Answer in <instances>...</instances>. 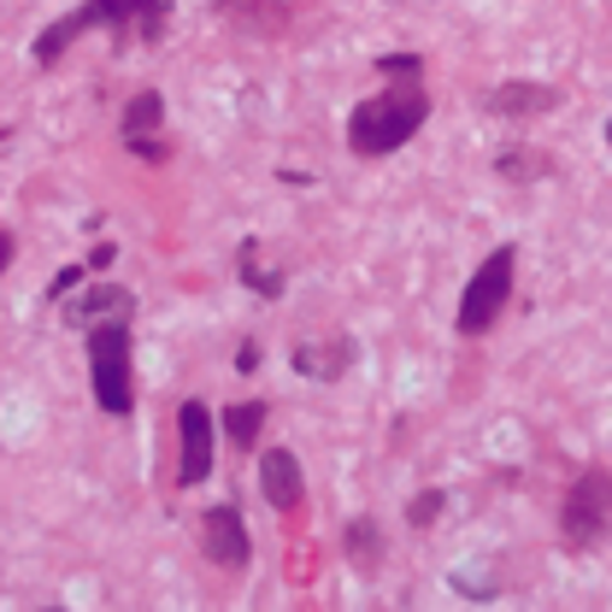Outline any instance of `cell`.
<instances>
[{"label":"cell","mask_w":612,"mask_h":612,"mask_svg":"<svg viewBox=\"0 0 612 612\" xmlns=\"http://www.w3.org/2000/svg\"><path fill=\"white\" fill-rule=\"evenodd\" d=\"M606 135H612V124H606Z\"/></svg>","instance_id":"obj_26"},{"label":"cell","mask_w":612,"mask_h":612,"mask_svg":"<svg viewBox=\"0 0 612 612\" xmlns=\"http://www.w3.org/2000/svg\"><path fill=\"white\" fill-rule=\"evenodd\" d=\"M95 24H107L112 36H118L124 24H135L130 0H83L77 12H65V19H54V24L42 30L36 47H30V59H36L42 72H47V65H59V59H65V47H72V42L83 36V30H95Z\"/></svg>","instance_id":"obj_5"},{"label":"cell","mask_w":612,"mask_h":612,"mask_svg":"<svg viewBox=\"0 0 612 612\" xmlns=\"http://www.w3.org/2000/svg\"><path fill=\"white\" fill-rule=\"evenodd\" d=\"M112 260H118V248H112V242H100V248L89 253V265H95V271H107Z\"/></svg>","instance_id":"obj_23"},{"label":"cell","mask_w":612,"mask_h":612,"mask_svg":"<svg viewBox=\"0 0 612 612\" xmlns=\"http://www.w3.org/2000/svg\"><path fill=\"white\" fill-rule=\"evenodd\" d=\"M513 260H518V248L501 242L478 271H471L466 295H459V336H483L501 318V306L513 300Z\"/></svg>","instance_id":"obj_4"},{"label":"cell","mask_w":612,"mask_h":612,"mask_svg":"<svg viewBox=\"0 0 612 612\" xmlns=\"http://www.w3.org/2000/svg\"><path fill=\"white\" fill-rule=\"evenodd\" d=\"M7 265H12V236L0 230V271H7Z\"/></svg>","instance_id":"obj_24"},{"label":"cell","mask_w":612,"mask_h":612,"mask_svg":"<svg viewBox=\"0 0 612 612\" xmlns=\"http://www.w3.org/2000/svg\"><path fill=\"white\" fill-rule=\"evenodd\" d=\"M160 124H165L160 89H135L130 107H124V135H147V130H160Z\"/></svg>","instance_id":"obj_13"},{"label":"cell","mask_w":612,"mask_h":612,"mask_svg":"<svg viewBox=\"0 0 612 612\" xmlns=\"http://www.w3.org/2000/svg\"><path fill=\"white\" fill-rule=\"evenodd\" d=\"M177 430H183L177 483L195 489V483L212 478V413H207V401H183V406H177Z\"/></svg>","instance_id":"obj_6"},{"label":"cell","mask_w":612,"mask_h":612,"mask_svg":"<svg viewBox=\"0 0 612 612\" xmlns=\"http://www.w3.org/2000/svg\"><path fill=\"white\" fill-rule=\"evenodd\" d=\"M124 147L135 153V160H147V165H165V153H172L165 142H153V135H124Z\"/></svg>","instance_id":"obj_20"},{"label":"cell","mask_w":612,"mask_h":612,"mask_svg":"<svg viewBox=\"0 0 612 612\" xmlns=\"http://www.w3.org/2000/svg\"><path fill=\"white\" fill-rule=\"evenodd\" d=\"M135 24H142V42H160L165 36V19H172V0H130Z\"/></svg>","instance_id":"obj_17"},{"label":"cell","mask_w":612,"mask_h":612,"mask_svg":"<svg viewBox=\"0 0 612 612\" xmlns=\"http://www.w3.org/2000/svg\"><path fill=\"white\" fill-rule=\"evenodd\" d=\"M342 542H348V559H353L360 571H371V566L383 559V536H378V524H371V518H353Z\"/></svg>","instance_id":"obj_15"},{"label":"cell","mask_w":612,"mask_h":612,"mask_svg":"<svg viewBox=\"0 0 612 612\" xmlns=\"http://www.w3.org/2000/svg\"><path fill=\"white\" fill-rule=\"evenodd\" d=\"M260 495L277 506V513H295V506H300L306 483H300V459L288 448H265L260 453Z\"/></svg>","instance_id":"obj_8"},{"label":"cell","mask_w":612,"mask_h":612,"mask_svg":"<svg viewBox=\"0 0 612 612\" xmlns=\"http://www.w3.org/2000/svg\"><path fill=\"white\" fill-rule=\"evenodd\" d=\"M441 506H448V495H441V489H418V501L406 506V524H413V531H430V524L441 518Z\"/></svg>","instance_id":"obj_18"},{"label":"cell","mask_w":612,"mask_h":612,"mask_svg":"<svg viewBox=\"0 0 612 612\" xmlns=\"http://www.w3.org/2000/svg\"><path fill=\"white\" fill-rule=\"evenodd\" d=\"M495 177L536 183V177H554V160H548V153H536V147H506L501 160H495Z\"/></svg>","instance_id":"obj_11"},{"label":"cell","mask_w":612,"mask_h":612,"mask_svg":"<svg viewBox=\"0 0 612 612\" xmlns=\"http://www.w3.org/2000/svg\"><path fill=\"white\" fill-rule=\"evenodd\" d=\"M236 371H260V342H242V348H236Z\"/></svg>","instance_id":"obj_22"},{"label":"cell","mask_w":612,"mask_h":612,"mask_svg":"<svg viewBox=\"0 0 612 612\" xmlns=\"http://www.w3.org/2000/svg\"><path fill=\"white\" fill-rule=\"evenodd\" d=\"M0 142H7V130H0Z\"/></svg>","instance_id":"obj_25"},{"label":"cell","mask_w":612,"mask_h":612,"mask_svg":"<svg viewBox=\"0 0 612 612\" xmlns=\"http://www.w3.org/2000/svg\"><path fill=\"white\" fill-rule=\"evenodd\" d=\"M348 360H353V342H325V348L300 342V348H295V371H300V378H325V383H336V378L348 371Z\"/></svg>","instance_id":"obj_10"},{"label":"cell","mask_w":612,"mask_h":612,"mask_svg":"<svg viewBox=\"0 0 612 612\" xmlns=\"http://www.w3.org/2000/svg\"><path fill=\"white\" fill-rule=\"evenodd\" d=\"M378 72H383L389 83H418V77H424V59H418V54H383Z\"/></svg>","instance_id":"obj_19"},{"label":"cell","mask_w":612,"mask_h":612,"mask_svg":"<svg viewBox=\"0 0 612 612\" xmlns=\"http://www.w3.org/2000/svg\"><path fill=\"white\" fill-rule=\"evenodd\" d=\"M424 118H430V95H424L418 83H389L383 95L353 107L348 147L360 153V160H383V153H395L401 142H413L424 130Z\"/></svg>","instance_id":"obj_1"},{"label":"cell","mask_w":612,"mask_h":612,"mask_svg":"<svg viewBox=\"0 0 612 612\" xmlns=\"http://www.w3.org/2000/svg\"><path fill=\"white\" fill-rule=\"evenodd\" d=\"M483 107L495 112V118H536V112H554L559 107V89H548V83H501Z\"/></svg>","instance_id":"obj_9"},{"label":"cell","mask_w":612,"mask_h":612,"mask_svg":"<svg viewBox=\"0 0 612 612\" xmlns=\"http://www.w3.org/2000/svg\"><path fill=\"white\" fill-rule=\"evenodd\" d=\"M200 536H207V559H212V566H225V571H242L248 566L253 542H248V524H242L236 506H212L207 524H200Z\"/></svg>","instance_id":"obj_7"},{"label":"cell","mask_w":612,"mask_h":612,"mask_svg":"<svg viewBox=\"0 0 612 612\" xmlns=\"http://www.w3.org/2000/svg\"><path fill=\"white\" fill-rule=\"evenodd\" d=\"M89 383H95V406L112 418H124L135 406L130 389V325L118 318H95L89 325Z\"/></svg>","instance_id":"obj_2"},{"label":"cell","mask_w":612,"mask_h":612,"mask_svg":"<svg viewBox=\"0 0 612 612\" xmlns=\"http://www.w3.org/2000/svg\"><path fill=\"white\" fill-rule=\"evenodd\" d=\"M130 288H89V295H83L72 313L83 318V325H95V318H118V313H130Z\"/></svg>","instance_id":"obj_14"},{"label":"cell","mask_w":612,"mask_h":612,"mask_svg":"<svg viewBox=\"0 0 612 612\" xmlns=\"http://www.w3.org/2000/svg\"><path fill=\"white\" fill-rule=\"evenodd\" d=\"M242 283L253 288V295H265V300H277V295H283V277L260 265V248H253V242H242Z\"/></svg>","instance_id":"obj_16"},{"label":"cell","mask_w":612,"mask_h":612,"mask_svg":"<svg viewBox=\"0 0 612 612\" xmlns=\"http://www.w3.org/2000/svg\"><path fill=\"white\" fill-rule=\"evenodd\" d=\"M559 536L566 548H601L612 536V471L606 466H589L583 478L566 489V506H559Z\"/></svg>","instance_id":"obj_3"},{"label":"cell","mask_w":612,"mask_h":612,"mask_svg":"<svg viewBox=\"0 0 612 612\" xmlns=\"http://www.w3.org/2000/svg\"><path fill=\"white\" fill-rule=\"evenodd\" d=\"M260 424H265V401H236L230 413H225L230 448H253V441H260Z\"/></svg>","instance_id":"obj_12"},{"label":"cell","mask_w":612,"mask_h":612,"mask_svg":"<svg viewBox=\"0 0 612 612\" xmlns=\"http://www.w3.org/2000/svg\"><path fill=\"white\" fill-rule=\"evenodd\" d=\"M77 283H83V265H65V271H54V283H47V300H65Z\"/></svg>","instance_id":"obj_21"}]
</instances>
